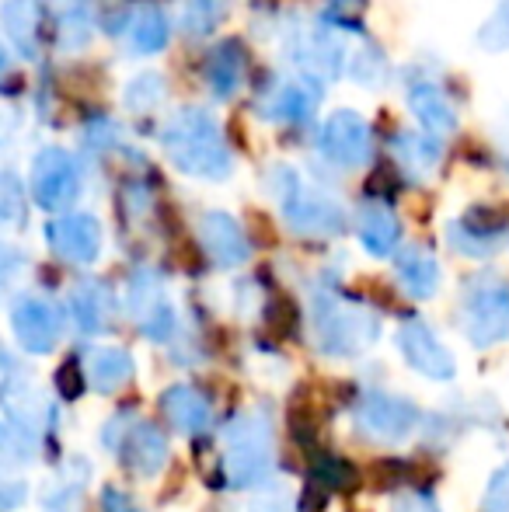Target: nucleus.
<instances>
[{
    "label": "nucleus",
    "instance_id": "1",
    "mask_svg": "<svg viewBox=\"0 0 509 512\" xmlns=\"http://www.w3.org/2000/svg\"><path fill=\"white\" fill-rule=\"evenodd\" d=\"M161 147L168 161L175 164L182 175L206 178V182H220L231 175L234 157L224 140V129L206 108H182L168 119L161 129Z\"/></svg>",
    "mask_w": 509,
    "mask_h": 512
},
{
    "label": "nucleus",
    "instance_id": "2",
    "mask_svg": "<svg viewBox=\"0 0 509 512\" xmlns=\"http://www.w3.org/2000/svg\"><path fill=\"white\" fill-rule=\"evenodd\" d=\"M314 342L332 359H356L381 338V317L370 307L342 297V293H314L311 300Z\"/></svg>",
    "mask_w": 509,
    "mask_h": 512
},
{
    "label": "nucleus",
    "instance_id": "3",
    "mask_svg": "<svg viewBox=\"0 0 509 512\" xmlns=\"http://www.w3.org/2000/svg\"><path fill=\"white\" fill-rule=\"evenodd\" d=\"M272 471V418L262 408L234 415L224 429V478L231 488H252Z\"/></svg>",
    "mask_w": 509,
    "mask_h": 512
},
{
    "label": "nucleus",
    "instance_id": "4",
    "mask_svg": "<svg viewBox=\"0 0 509 512\" xmlns=\"http://www.w3.org/2000/svg\"><path fill=\"white\" fill-rule=\"evenodd\" d=\"M269 196L283 209V220L300 237H335L346 227V213L325 192L311 189L290 168L269 171Z\"/></svg>",
    "mask_w": 509,
    "mask_h": 512
},
{
    "label": "nucleus",
    "instance_id": "5",
    "mask_svg": "<svg viewBox=\"0 0 509 512\" xmlns=\"http://www.w3.org/2000/svg\"><path fill=\"white\" fill-rule=\"evenodd\" d=\"M457 324L475 349H492V345L509 342V279L496 276V272L471 279L461 293Z\"/></svg>",
    "mask_w": 509,
    "mask_h": 512
},
{
    "label": "nucleus",
    "instance_id": "6",
    "mask_svg": "<svg viewBox=\"0 0 509 512\" xmlns=\"http://www.w3.org/2000/svg\"><path fill=\"white\" fill-rule=\"evenodd\" d=\"M105 450L119 453L123 464L140 478H157L168 464V439L157 425L136 422L133 415H116L102 432Z\"/></svg>",
    "mask_w": 509,
    "mask_h": 512
},
{
    "label": "nucleus",
    "instance_id": "7",
    "mask_svg": "<svg viewBox=\"0 0 509 512\" xmlns=\"http://www.w3.org/2000/svg\"><path fill=\"white\" fill-rule=\"evenodd\" d=\"M356 429L367 439L381 446H398L419 429V408L408 398H398V394H384V391H370L360 394L353 408Z\"/></svg>",
    "mask_w": 509,
    "mask_h": 512
},
{
    "label": "nucleus",
    "instance_id": "8",
    "mask_svg": "<svg viewBox=\"0 0 509 512\" xmlns=\"http://www.w3.org/2000/svg\"><path fill=\"white\" fill-rule=\"evenodd\" d=\"M394 342H398V352L408 363V370L419 373V377L433 380V384H447V380L457 377L454 352L440 342V335H436L422 317H408V321H401Z\"/></svg>",
    "mask_w": 509,
    "mask_h": 512
},
{
    "label": "nucleus",
    "instance_id": "9",
    "mask_svg": "<svg viewBox=\"0 0 509 512\" xmlns=\"http://www.w3.org/2000/svg\"><path fill=\"white\" fill-rule=\"evenodd\" d=\"M11 328L21 349L32 352V356H46V352H53L60 345L67 317L53 300L39 297V293H25L11 307Z\"/></svg>",
    "mask_w": 509,
    "mask_h": 512
},
{
    "label": "nucleus",
    "instance_id": "10",
    "mask_svg": "<svg viewBox=\"0 0 509 512\" xmlns=\"http://www.w3.org/2000/svg\"><path fill=\"white\" fill-rule=\"evenodd\" d=\"M126 310L150 342H164V338L175 335V307H171V297L157 272H133L126 290Z\"/></svg>",
    "mask_w": 509,
    "mask_h": 512
},
{
    "label": "nucleus",
    "instance_id": "11",
    "mask_svg": "<svg viewBox=\"0 0 509 512\" xmlns=\"http://www.w3.org/2000/svg\"><path fill=\"white\" fill-rule=\"evenodd\" d=\"M81 192V171H77V161L60 147H46L39 150L32 164V196L35 203L49 213L56 209H67Z\"/></svg>",
    "mask_w": 509,
    "mask_h": 512
},
{
    "label": "nucleus",
    "instance_id": "12",
    "mask_svg": "<svg viewBox=\"0 0 509 512\" xmlns=\"http://www.w3.org/2000/svg\"><path fill=\"white\" fill-rule=\"evenodd\" d=\"M318 150L328 164H339V168H360L374 154V136L363 115L356 112H332V119L321 126L318 133Z\"/></svg>",
    "mask_w": 509,
    "mask_h": 512
},
{
    "label": "nucleus",
    "instance_id": "13",
    "mask_svg": "<svg viewBox=\"0 0 509 512\" xmlns=\"http://www.w3.org/2000/svg\"><path fill=\"white\" fill-rule=\"evenodd\" d=\"M46 241L53 248V255H60L63 262L91 265L102 255V223L91 213L56 216L46 227Z\"/></svg>",
    "mask_w": 509,
    "mask_h": 512
},
{
    "label": "nucleus",
    "instance_id": "14",
    "mask_svg": "<svg viewBox=\"0 0 509 512\" xmlns=\"http://www.w3.org/2000/svg\"><path fill=\"white\" fill-rule=\"evenodd\" d=\"M199 244L210 255V262L224 265V269H234L252 255V244L231 213H206L199 220Z\"/></svg>",
    "mask_w": 509,
    "mask_h": 512
},
{
    "label": "nucleus",
    "instance_id": "15",
    "mask_svg": "<svg viewBox=\"0 0 509 512\" xmlns=\"http://www.w3.org/2000/svg\"><path fill=\"white\" fill-rule=\"evenodd\" d=\"M290 56L307 77H335L346 63V46L328 28H300L290 39Z\"/></svg>",
    "mask_w": 509,
    "mask_h": 512
},
{
    "label": "nucleus",
    "instance_id": "16",
    "mask_svg": "<svg viewBox=\"0 0 509 512\" xmlns=\"http://www.w3.org/2000/svg\"><path fill=\"white\" fill-rule=\"evenodd\" d=\"M321 102V88L314 84V77L300 74L293 81H279L269 88V95L262 98V112L272 122H307L314 115V108Z\"/></svg>",
    "mask_w": 509,
    "mask_h": 512
},
{
    "label": "nucleus",
    "instance_id": "17",
    "mask_svg": "<svg viewBox=\"0 0 509 512\" xmlns=\"http://www.w3.org/2000/svg\"><path fill=\"white\" fill-rule=\"evenodd\" d=\"M161 411L182 436H203L213 422L210 401L189 384H175L161 394Z\"/></svg>",
    "mask_w": 509,
    "mask_h": 512
},
{
    "label": "nucleus",
    "instance_id": "18",
    "mask_svg": "<svg viewBox=\"0 0 509 512\" xmlns=\"http://www.w3.org/2000/svg\"><path fill=\"white\" fill-rule=\"evenodd\" d=\"M356 234H360V244L370 255L387 258L401 241V223L391 206L370 199V203H363L360 213H356Z\"/></svg>",
    "mask_w": 509,
    "mask_h": 512
},
{
    "label": "nucleus",
    "instance_id": "19",
    "mask_svg": "<svg viewBox=\"0 0 509 512\" xmlns=\"http://www.w3.org/2000/svg\"><path fill=\"white\" fill-rule=\"evenodd\" d=\"M394 272H398L401 290L412 300H429L440 290V262L433 258V251L419 248V244L401 251L398 262H394Z\"/></svg>",
    "mask_w": 509,
    "mask_h": 512
},
{
    "label": "nucleus",
    "instance_id": "20",
    "mask_svg": "<svg viewBox=\"0 0 509 512\" xmlns=\"http://www.w3.org/2000/svg\"><path fill=\"white\" fill-rule=\"evenodd\" d=\"M133 356L119 345H95V349L84 352V373H88L91 387L102 394L119 391L133 377Z\"/></svg>",
    "mask_w": 509,
    "mask_h": 512
},
{
    "label": "nucleus",
    "instance_id": "21",
    "mask_svg": "<svg viewBox=\"0 0 509 512\" xmlns=\"http://www.w3.org/2000/svg\"><path fill=\"white\" fill-rule=\"evenodd\" d=\"M408 105H412L415 119H419L433 136H450L457 129V108L450 105V98L443 95L440 84H433V81L412 84Z\"/></svg>",
    "mask_w": 509,
    "mask_h": 512
},
{
    "label": "nucleus",
    "instance_id": "22",
    "mask_svg": "<svg viewBox=\"0 0 509 512\" xmlns=\"http://www.w3.org/2000/svg\"><path fill=\"white\" fill-rule=\"evenodd\" d=\"M503 237L506 230L499 223H485L478 216H464V220L450 223L447 227V241L457 255H468V258H489L503 248Z\"/></svg>",
    "mask_w": 509,
    "mask_h": 512
},
{
    "label": "nucleus",
    "instance_id": "23",
    "mask_svg": "<svg viewBox=\"0 0 509 512\" xmlns=\"http://www.w3.org/2000/svg\"><path fill=\"white\" fill-rule=\"evenodd\" d=\"M70 314H74L77 328L84 331V335H98V331L109 328L112 321V293L109 286L95 283V279H88V283H77L74 293H70Z\"/></svg>",
    "mask_w": 509,
    "mask_h": 512
},
{
    "label": "nucleus",
    "instance_id": "24",
    "mask_svg": "<svg viewBox=\"0 0 509 512\" xmlns=\"http://www.w3.org/2000/svg\"><path fill=\"white\" fill-rule=\"evenodd\" d=\"M0 21L21 56H35L42 42V11L35 0H7L0 7Z\"/></svg>",
    "mask_w": 509,
    "mask_h": 512
},
{
    "label": "nucleus",
    "instance_id": "25",
    "mask_svg": "<svg viewBox=\"0 0 509 512\" xmlns=\"http://www.w3.org/2000/svg\"><path fill=\"white\" fill-rule=\"evenodd\" d=\"M245 70H248V60L238 42H220V46L206 56V84H210V91L217 98H231L234 91L241 88V81H245Z\"/></svg>",
    "mask_w": 509,
    "mask_h": 512
},
{
    "label": "nucleus",
    "instance_id": "26",
    "mask_svg": "<svg viewBox=\"0 0 509 512\" xmlns=\"http://www.w3.org/2000/svg\"><path fill=\"white\" fill-rule=\"evenodd\" d=\"M391 154H394V161H398V168H405L412 178L433 175L436 164H440V147H436V140L419 136V133H398L391 140Z\"/></svg>",
    "mask_w": 509,
    "mask_h": 512
},
{
    "label": "nucleus",
    "instance_id": "27",
    "mask_svg": "<svg viewBox=\"0 0 509 512\" xmlns=\"http://www.w3.org/2000/svg\"><path fill=\"white\" fill-rule=\"evenodd\" d=\"M168 42V18L157 4H140L129 18V46L133 53H157Z\"/></svg>",
    "mask_w": 509,
    "mask_h": 512
},
{
    "label": "nucleus",
    "instance_id": "28",
    "mask_svg": "<svg viewBox=\"0 0 509 512\" xmlns=\"http://www.w3.org/2000/svg\"><path fill=\"white\" fill-rule=\"evenodd\" d=\"M91 35V14L84 7V0H63V7L56 11V39L67 49H81Z\"/></svg>",
    "mask_w": 509,
    "mask_h": 512
},
{
    "label": "nucleus",
    "instance_id": "29",
    "mask_svg": "<svg viewBox=\"0 0 509 512\" xmlns=\"http://www.w3.org/2000/svg\"><path fill=\"white\" fill-rule=\"evenodd\" d=\"M224 18V0H182V28L189 35H206Z\"/></svg>",
    "mask_w": 509,
    "mask_h": 512
},
{
    "label": "nucleus",
    "instance_id": "30",
    "mask_svg": "<svg viewBox=\"0 0 509 512\" xmlns=\"http://www.w3.org/2000/svg\"><path fill=\"white\" fill-rule=\"evenodd\" d=\"M0 457H7L14 464H25L35 457V432L21 429L14 422H0Z\"/></svg>",
    "mask_w": 509,
    "mask_h": 512
},
{
    "label": "nucleus",
    "instance_id": "31",
    "mask_svg": "<svg viewBox=\"0 0 509 512\" xmlns=\"http://www.w3.org/2000/svg\"><path fill=\"white\" fill-rule=\"evenodd\" d=\"M28 499V481L7 457H0V512L21 509Z\"/></svg>",
    "mask_w": 509,
    "mask_h": 512
},
{
    "label": "nucleus",
    "instance_id": "32",
    "mask_svg": "<svg viewBox=\"0 0 509 512\" xmlns=\"http://www.w3.org/2000/svg\"><path fill=\"white\" fill-rule=\"evenodd\" d=\"M161 102H164V81L157 74L136 77L126 88V105L133 108V112H150V108H157Z\"/></svg>",
    "mask_w": 509,
    "mask_h": 512
},
{
    "label": "nucleus",
    "instance_id": "33",
    "mask_svg": "<svg viewBox=\"0 0 509 512\" xmlns=\"http://www.w3.org/2000/svg\"><path fill=\"white\" fill-rule=\"evenodd\" d=\"M25 216V189L14 175H0V227H14Z\"/></svg>",
    "mask_w": 509,
    "mask_h": 512
},
{
    "label": "nucleus",
    "instance_id": "34",
    "mask_svg": "<svg viewBox=\"0 0 509 512\" xmlns=\"http://www.w3.org/2000/svg\"><path fill=\"white\" fill-rule=\"evenodd\" d=\"M482 512H509V460L489 474L482 492Z\"/></svg>",
    "mask_w": 509,
    "mask_h": 512
},
{
    "label": "nucleus",
    "instance_id": "35",
    "mask_svg": "<svg viewBox=\"0 0 509 512\" xmlns=\"http://www.w3.org/2000/svg\"><path fill=\"white\" fill-rule=\"evenodd\" d=\"M482 46H489L492 53H499V49H509V0L496 7V14L489 18V25L482 28Z\"/></svg>",
    "mask_w": 509,
    "mask_h": 512
},
{
    "label": "nucleus",
    "instance_id": "36",
    "mask_svg": "<svg viewBox=\"0 0 509 512\" xmlns=\"http://www.w3.org/2000/svg\"><path fill=\"white\" fill-rule=\"evenodd\" d=\"M387 512H443L440 502L429 492H419V488H405V492H394L391 502H387Z\"/></svg>",
    "mask_w": 509,
    "mask_h": 512
},
{
    "label": "nucleus",
    "instance_id": "37",
    "mask_svg": "<svg viewBox=\"0 0 509 512\" xmlns=\"http://www.w3.org/2000/svg\"><path fill=\"white\" fill-rule=\"evenodd\" d=\"M21 269H25V255L18 248H11V244H0V297L18 279Z\"/></svg>",
    "mask_w": 509,
    "mask_h": 512
},
{
    "label": "nucleus",
    "instance_id": "38",
    "mask_svg": "<svg viewBox=\"0 0 509 512\" xmlns=\"http://www.w3.org/2000/svg\"><path fill=\"white\" fill-rule=\"evenodd\" d=\"M252 512H293L290 492H283V488H279V495H262V499L252 506Z\"/></svg>",
    "mask_w": 509,
    "mask_h": 512
},
{
    "label": "nucleus",
    "instance_id": "39",
    "mask_svg": "<svg viewBox=\"0 0 509 512\" xmlns=\"http://www.w3.org/2000/svg\"><path fill=\"white\" fill-rule=\"evenodd\" d=\"M102 506H105V512H136V506L129 502V495L119 492V488H105Z\"/></svg>",
    "mask_w": 509,
    "mask_h": 512
},
{
    "label": "nucleus",
    "instance_id": "40",
    "mask_svg": "<svg viewBox=\"0 0 509 512\" xmlns=\"http://www.w3.org/2000/svg\"><path fill=\"white\" fill-rule=\"evenodd\" d=\"M7 74H11V53H7V46L0 42V84H4Z\"/></svg>",
    "mask_w": 509,
    "mask_h": 512
}]
</instances>
